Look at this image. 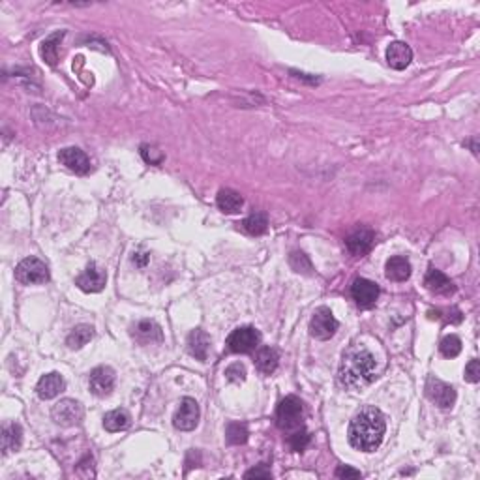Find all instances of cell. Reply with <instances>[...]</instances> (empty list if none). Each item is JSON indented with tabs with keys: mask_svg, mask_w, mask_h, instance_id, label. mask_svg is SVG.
Masks as SVG:
<instances>
[{
	"mask_svg": "<svg viewBox=\"0 0 480 480\" xmlns=\"http://www.w3.org/2000/svg\"><path fill=\"white\" fill-rule=\"evenodd\" d=\"M248 428L242 422H229L226 430V437L229 445H244L248 441Z\"/></svg>",
	"mask_w": 480,
	"mask_h": 480,
	"instance_id": "cell-28",
	"label": "cell"
},
{
	"mask_svg": "<svg viewBox=\"0 0 480 480\" xmlns=\"http://www.w3.org/2000/svg\"><path fill=\"white\" fill-rule=\"evenodd\" d=\"M199 403L194 398H182L179 409L173 417V424L180 432H192L199 424Z\"/></svg>",
	"mask_w": 480,
	"mask_h": 480,
	"instance_id": "cell-9",
	"label": "cell"
},
{
	"mask_svg": "<svg viewBox=\"0 0 480 480\" xmlns=\"http://www.w3.org/2000/svg\"><path fill=\"white\" fill-rule=\"evenodd\" d=\"M385 432H387L385 414L377 407H364L351 420L347 430V439L349 445L360 452H374L375 448L381 447Z\"/></svg>",
	"mask_w": 480,
	"mask_h": 480,
	"instance_id": "cell-1",
	"label": "cell"
},
{
	"mask_svg": "<svg viewBox=\"0 0 480 480\" xmlns=\"http://www.w3.org/2000/svg\"><path fill=\"white\" fill-rule=\"evenodd\" d=\"M132 336L141 346H152V343H161L163 341V332L158 323L150 319L139 321L132 327Z\"/></svg>",
	"mask_w": 480,
	"mask_h": 480,
	"instance_id": "cell-15",
	"label": "cell"
},
{
	"mask_svg": "<svg viewBox=\"0 0 480 480\" xmlns=\"http://www.w3.org/2000/svg\"><path fill=\"white\" fill-rule=\"evenodd\" d=\"M141 156H143V160L147 161V163H150V166H160L161 161H163V158H166L158 148L150 147V145H143V147H141Z\"/></svg>",
	"mask_w": 480,
	"mask_h": 480,
	"instance_id": "cell-32",
	"label": "cell"
},
{
	"mask_svg": "<svg viewBox=\"0 0 480 480\" xmlns=\"http://www.w3.org/2000/svg\"><path fill=\"white\" fill-rule=\"evenodd\" d=\"M188 351L201 362H207L208 353H210V336L201 328L192 330L188 336Z\"/></svg>",
	"mask_w": 480,
	"mask_h": 480,
	"instance_id": "cell-19",
	"label": "cell"
},
{
	"mask_svg": "<svg viewBox=\"0 0 480 480\" xmlns=\"http://www.w3.org/2000/svg\"><path fill=\"white\" fill-rule=\"evenodd\" d=\"M130 422H132L130 413L124 411V409H113V411H109L103 417V428H106L107 432H111V434L126 430L130 426Z\"/></svg>",
	"mask_w": 480,
	"mask_h": 480,
	"instance_id": "cell-25",
	"label": "cell"
},
{
	"mask_svg": "<svg viewBox=\"0 0 480 480\" xmlns=\"http://www.w3.org/2000/svg\"><path fill=\"white\" fill-rule=\"evenodd\" d=\"M304 420V403L297 396H286L276 409V422L283 432H293L302 426Z\"/></svg>",
	"mask_w": 480,
	"mask_h": 480,
	"instance_id": "cell-3",
	"label": "cell"
},
{
	"mask_svg": "<svg viewBox=\"0 0 480 480\" xmlns=\"http://www.w3.org/2000/svg\"><path fill=\"white\" fill-rule=\"evenodd\" d=\"M106 272H103L96 263H90V265L85 268V272L77 278L75 283H77V287H79L81 291H85V293H100L101 289L106 287Z\"/></svg>",
	"mask_w": 480,
	"mask_h": 480,
	"instance_id": "cell-14",
	"label": "cell"
},
{
	"mask_svg": "<svg viewBox=\"0 0 480 480\" xmlns=\"http://www.w3.org/2000/svg\"><path fill=\"white\" fill-rule=\"evenodd\" d=\"M466 379L469 383H479L480 381V362L477 359L469 360V364L466 366Z\"/></svg>",
	"mask_w": 480,
	"mask_h": 480,
	"instance_id": "cell-35",
	"label": "cell"
},
{
	"mask_svg": "<svg viewBox=\"0 0 480 480\" xmlns=\"http://www.w3.org/2000/svg\"><path fill=\"white\" fill-rule=\"evenodd\" d=\"M336 330H338V321L330 312V308H317L314 317L310 321V334L317 340H330Z\"/></svg>",
	"mask_w": 480,
	"mask_h": 480,
	"instance_id": "cell-8",
	"label": "cell"
},
{
	"mask_svg": "<svg viewBox=\"0 0 480 480\" xmlns=\"http://www.w3.org/2000/svg\"><path fill=\"white\" fill-rule=\"evenodd\" d=\"M240 227H242V231H246L248 234L259 237V234L267 233L268 220L265 214H252V216H248L246 220L240 223Z\"/></svg>",
	"mask_w": 480,
	"mask_h": 480,
	"instance_id": "cell-27",
	"label": "cell"
},
{
	"mask_svg": "<svg viewBox=\"0 0 480 480\" xmlns=\"http://www.w3.org/2000/svg\"><path fill=\"white\" fill-rule=\"evenodd\" d=\"M439 351L445 359H456L461 353V340L456 334H448L441 340Z\"/></svg>",
	"mask_w": 480,
	"mask_h": 480,
	"instance_id": "cell-29",
	"label": "cell"
},
{
	"mask_svg": "<svg viewBox=\"0 0 480 480\" xmlns=\"http://www.w3.org/2000/svg\"><path fill=\"white\" fill-rule=\"evenodd\" d=\"M64 36H66V32H64V30H60V32L51 34V36L46 38L43 43H41L40 47L41 59L46 60L49 66H54V64H57V60H59V46Z\"/></svg>",
	"mask_w": 480,
	"mask_h": 480,
	"instance_id": "cell-24",
	"label": "cell"
},
{
	"mask_svg": "<svg viewBox=\"0 0 480 480\" xmlns=\"http://www.w3.org/2000/svg\"><path fill=\"white\" fill-rule=\"evenodd\" d=\"M426 398L439 409H450L456 403V390L452 385H448L445 381L437 379L434 375H430L424 387Z\"/></svg>",
	"mask_w": 480,
	"mask_h": 480,
	"instance_id": "cell-7",
	"label": "cell"
},
{
	"mask_svg": "<svg viewBox=\"0 0 480 480\" xmlns=\"http://www.w3.org/2000/svg\"><path fill=\"white\" fill-rule=\"evenodd\" d=\"M226 377L231 383H244L246 381V368H244V364H240V362H234V364H231L226 370Z\"/></svg>",
	"mask_w": 480,
	"mask_h": 480,
	"instance_id": "cell-34",
	"label": "cell"
},
{
	"mask_svg": "<svg viewBox=\"0 0 480 480\" xmlns=\"http://www.w3.org/2000/svg\"><path fill=\"white\" fill-rule=\"evenodd\" d=\"M114 381H117V375H114L113 368L98 366L90 372L88 387H90V392H92L94 396L106 398V396H109V394L113 392Z\"/></svg>",
	"mask_w": 480,
	"mask_h": 480,
	"instance_id": "cell-10",
	"label": "cell"
},
{
	"mask_svg": "<svg viewBox=\"0 0 480 480\" xmlns=\"http://www.w3.org/2000/svg\"><path fill=\"white\" fill-rule=\"evenodd\" d=\"M375 244V233L370 227H359L354 229L353 233H349L346 239V246L349 250V254L354 257H362L366 255Z\"/></svg>",
	"mask_w": 480,
	"mask_h": 480,
	"instance_id": "cell-12",
	"label": "cell"
},
{
	"mask_svg": "<svg viewBox=\"0 0 480 480\" xmlns=\"http://www.w3.org/2000/svg\"><path fill=\"white\" fill-rule=\"evenodd\" d=\"M278 362H280V357L272 347H261L255 353V366L263 375H272L278 370Z\"/></svg>",
	"mask_w": 480,
	"mask_h": 480,
	"instance_id": "cell-23",
	"label": "cell"
},
{
	"mask_svg": "<svg viewBox=\"0 0 480 480\" xmlns=\"http://www.w3.org/2000/svg\"><path fill=\"white\" fill-rule=\"evenodd\" d=\"M216 205H218V208H220L221 212L237 214L240 212V208L244 207V197H242L239 192H234V190L223 188V190L218 192Z\"/></svg>",
	"mask_w": 480,
	"mask_h": 480,
	"instance_id": "cell-21",
	"label": "cell"
},
{
	"mask_svg": "<svg viewBox=\"0 0 480 480\" xmlns=\"http://www.w3.org/2000/svg\"><path fill=\"white\" fill-rule=\"evenodd\" d=\"M64 388H66L64 377L59 372H51V374L41 375L38 385H36V392H38L41 400H53Z\"/></svg>",
	"mask_w": 480,
	"mask_h": 480,
	"instance_id": "cell-17",
	"label": "cell"
},
{
	"mask_svg": "<svg viewBox=\"0 0 480 480\" xmlns=\"http://www.w3.org/2000/svg\"><path fill=\"white\" fill-rule=\"evenodd\" d=\"M413 60V51L406 41H392L387 47V62L394 70H406Z\"/></svg>",
	"mask_w": 480,
	"mask_h": 480,
	"instance_id": "cell-18",
	"label": "cell"
},
{
	"mask_svg": "<svg viewBox=\"0 0 480 480\" xmlns=\"http://www.w3.org/2000/svg\"><path fill=\"white\" fill-rule=\"evenodd\" d=\"M0 443H2V452L4 454L17 452L21 448V443H23V430L19 424L12 422V424H6L2 428Z\"/></svg>",
	"mask_w": 480,
	"mask_h": 480,
	"instance_id": "cell-22",
	"label": "cell"
},
{
	"mask_svg": "<svg viewBox=\"0 0 480 480\" xmlns=\"http://www.w3.org/2000/svg\"><path fill=\"white\" fill-rule=\"evenodd\" d=\"M287 441H289V447L293 448L294 452H302V450L310 445V434H308L304 428L300 426L294 430L293 434L289 435V439Z\"/></svg>",
	"mask_w": 480,
	"mask_h": 480,
	"instance_id": "cell-31",
	"label": "cell"
},
{
	"mask_svg": "<svg viewBox=\"0 0 480 480\" xmlns=\"http://www.w3.org/2000/svg\"><path fill=\"white\" fill-rule=\"evenodd\" d=\"M379 293V286L375 281L366 280V278H357L351 286V297L357 302V306L364 308V310L375 306Z\"/></svg>",
	"mask_w": 480,
	"mask_h": 480,
	"instance_id": "cell-11",
	"label": "cell"
},
{
	"mask_svg": "<svg viewBox=\"0 0 480 480\" xmlns=\"http://www.w3.org/2000/svg\"><path fill=\"white\" fill-rule=\"evenodd\" d=\"M289 265L293 268L294 272L299 274H314V267H312V261L308 259V255L304 252H291L289 255Z\"/></svg>",
	"mask_w": 480,
	"mask_h": 480,
	"instance_id": "cell-30",
	"label": "cell"
},
{
	"mask_svg": "<svg viewBox=\"0 0 480 480\" xmlns=\"http://www.w3.org/2000/svg\"><path fill=\"white\" fill-rule=\"evenodd\" d=\"M59 160L66 169H70V171H74L77 174H87L90 171L88 156L77 147L62 148L59 152Z\"/></svg>",
	"mask_w": 480,
	"mask_h": 480,
	"instance_id": "cell-13",
	"label": "cell"
},
{
	"mask_svg": "<svg viewBox=\"0 0 480 480\" xmlns=\"http://www.w3.org/2000/svg\"><path fill=\"white\" fill-rule=\"evenodd\" d=\"M94 338V328L90 325H79L68 334L66 343L70 349H83Z\"/></svg>",
	"mask_w": 480,
	"mask_h": 480,
	"instance_id": "cell-26",
	"label": "cell"
},
{
	"mask_svg": "<svg viewBox=\"0 0 480 480\" xmlns=\"http://www.w3.org/2000/svg\"><path fill=\"white\" fill-rule=\"evenodd\" d=\"M377 377L374 354L366 347L353 346L347 349L338 370V383L346 390H362Z\"/></svg>",
	"mask_w": 480,
	"mask_h": 480,
	"instance_id": "cell-2",
	"label": "cell"
},
{
	"mask_svg": "<svg viewBox=\"0 0 480 480\" xmlns=\"http://www.w3.org/2000/svg\"><path fill=\"white\" fill-rule=\"evenodd\" d=\"M15 280L23 286H36L49 281V268L38 257H27L15 267Z\"/></svg>",
	"mask_w": 480,
	"mask_h": 480,
	"instance_id": "cell-4",
	"label": "cell"
},
{
	"mask_svg": "<svg viewBox=\"0 0 480 480\" xmlns=\"http://www.w3.org/2000/svg\"><path fill=\"white\" fill-rule=\"evenodd\" d=\"M336 477H338V479H360L362 473L357 471V469H353V467L340 466L336 469Z\"/></svg>",
	"mask_w": 480,
	"mask_h": 480,
	"instance_id": "cell-37",
	"label": "cell"
},
{
	"mask_svg": "<svg viewBox=\"0 0 480 480\" xmlns=\"http://www.w3.org/2000/svg\"><path fill=\"white\" fill-rule=\"evenodd\" d=\"M75 473L79 474V477H83V479H94V477H96V471H94V458L90 454H87V456L77 463Z\"/></svg>",
	"mask_w": 480,
	"mask_h": 480,
	"instance_id": "cell-33",
	"label": "cell"
},
{
	"mask_svg": "<svg viewBox=\"0 0 480 480\" xmlns=\"http://www.w3.org/2000/svg\"><path fill=\"white\" fill-rule=\"evenodd\" d=\"M244 479H272V471L267 466H257L254 469H250L244 474Z\"/></svg>",
	"mask_w": 480,
	"mask_h": 480,
	"instance_id": "cell-36",
	"label": "cell"
},
{
	"mask_svg": "<svg viewBox=\"0 0 480 480\" xmlns=\"http://www.w3.org/2000/svg\"><path fill=\"white\" fill-rule=\"evenodd\" d=\"M51 417H53V420L59 426L72 428L83 422L85 409H83L79 401L66 398V400H60L59 403H54L53 409H51Z\"/></svg>",
	"mask_w": 480,
	"mask_h": 480,
	"instance_id": "cell-6",
	"label": "cell"
},
{
	"mask_svg": "<svg viewBox=\"0 0 480 480\" xmlns=\"http://www.w3.org/2000/svg\"><path fill=\"white\" fill-rule=\"evenodd\" d=\"M424 287L430 293L441 294V297H450L456 293V286L454 281L448 278L447 274H443L437 268H430L424 278Z\"/></svg>",
	"mask_w": 480,
	"mask_h": 480,
	"instance_id": "cell-16",
	"label": "cell"
},
{
	"mask_svg": "<svg viewBox=\"0 0 480 480\" xmlns=\"http://www.w3.org/2000/svg\"><path fill=\"white\" fill-rule=\"evenodd\" d=\"M385 274L390 281L401 283V281L409 280V276H411V263L401 255L390 257L385 265Z\"/></svg>",
	"mask_w": 480,
	"mask_h": 480,
	"instance_id": "cell-20",
	"label": "cell"
},
{
	"mask_svg": "<svg viewBox=\"0 0 480 480\" xmlns=\"http://www.w3.org/2000/svg\"><path fill=\"white\" fill-rule=\"evenodd\" d=\"M261 343V334L254 327H239L227 338V349L231 353H252Z\"/></svg>",
	"mask_w": 480,
	"mask_h": 480,
	"instance_id": "cell-5",
	"label": "cell"
}]
</instances>
